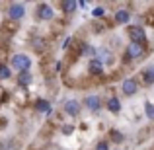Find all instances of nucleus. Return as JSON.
Returning a JSON list of instances; mask_svg holds the SVG:
<instances>
[{"instance_id": "obj_22", "label": "nucleus", "mask_w": 154, "mask_h": 150, "mask_svg": "<svg viewBox=\"0 0 154 150\" xmlns=\"http://www.w3.org/2000/svg\"><path fill=\"white\" fill-rule=\"evenodd\" d=\"M70 41H72L70 37H68V39H64V45H63V49H68V45H70Z\"/></svg>"}, {"instance_id": "obj_1", "label": "nucleus", "mask_w": 154, "mask_h": 150, "mask_svg": "<svg viewBox=\"0 0 154 150\" xmlns=\"http://www.w3.org/2000/svg\"><path fill=\"white\" fill-rule=\"evenodd\" d=\"M12 68L18 72H29L31 68V59L27 55H22V53H18V55L12 57Z\"/></svg>"}, {"instance_id": "obj_15", "label": "nucleus", "mask_w": 154, "mask_h": 150, "mask_svg": "<svg viewBox=\"0 0 154 150\" xmlns=\"http://www.w3.org/2000/svg\"><path fill=\"white\" fill-rule=\"evenodd\" d=\"M129 20H131V14L127 10H117L115 12V22L117 23H129Z\"/></svg>"}, {"instance_id": "obj_19", "label": "nucleus", "mask_w": 154, "mask_h": 150, "mask_svg": "<svg viewBox=\"0 0 154 150\" xmlns=\"http://www.w3.org/2000/svg\"><path fill=\"white\" fill-rule=\"evenodd\" d=\"M109 135H111V139L115 140V142H121V140H123V135H121L119 131H111Z\"/></svg>"}, {"instance_id": "obj_9", "label": "nucleus", "mask_w": 154, "mask_h": 150, "mask_svg": "<svg viewBox=\"0 0 154 150\" xmlns=\"http://www.w3.org/2000/svg\"><path fill=\"white\" fill-rule=\"evenodd\" d=\"M88 72H90L92 76H100L103 72V63L100 59H96V57L90 59V60H88Z\"/></svg>"}, {"instance_id": "obj_14", "label": "nucleus", "mask_w": 154, "mask_h": 150, "mask_svg": "<svg viewBox=\"0 0 154 150\" xmlns=\"http://www.w3.org/2000/svg\"><path fill=\"white\" fill-rule=\"evenodd\" d=\"M35 109H37L39 113H51L53 111V109H51V103L47 99H41V98L35 101Z\"/></svg>"}, {"instance_id": "obj_20", "label": "nucleus", "mask_w": 154, "mask_h": 150, "mask_svg": "<svg viewBox=\"0 0 154 150\" xmlns=\"http://www.w3.org/2000/svg\"><path fill=\"white\" fill-rule=\"evenodd\" d=\"M96 150H109V144L105 142V140H100V142L96 144Z\"/></svg>"}, {"instance_id": "obj_2", "label": "nucleus", "mask_w": 154, "mask_h": 150, "mask_svg": "<svg viewBox=\"0 0 154 150\" xmlns=\"http://www.w3.org/2000/svg\"><path fill=\"white\" fill-rule=\"evenodd\" d=\"M129 37H131V43H137V45H143L146 43V31L140 26H131L129 27Z\"/></svg>"}, {"instance_id": "obj_10", "label": "nucleus", "mask_w": 154, "mask_h": 150, "mask_svg": "<svg viewBox=\"0 0 154 150\" xmlns=\"http://www.w3.org/2000/svg\"><path fill=\"white\" fill-rule=\"evenodd\" d=\"M140 76H143V82L146 84V86H152L154 84V64H148V66L140 72Z\"/></svg>"}, {"instance_id": "obj_16", "label": "nucleus", "mask_w": 154, "mask_h": 150, "mask_svg": "<svg viewBox=\"0 0 154 150\" xmlns=\"http://www.w3.org/2000/svg\"><path fill=\"white\" fill-rule=\"evenodd\" d=\"M12 76V70L10 66H6L4 63H0V80H8Z\"/></svg>"}, {"instance_id": "obj_21", "label": "nucleus", "mask_w": 154, "mask_h": 150, "mask_svg": "<svg viewBox=\"0 0 154 150\" xmlns=\"http://www.w3.org/2000/svg\"><path fill=\"white\" fill-rule=\"evenodd\" d=\"M60 131H63V135H70V133L74 131V127H72V125H63V129H60Z\"/></svg>"}, {"instance_id": "obj_13", "label": "nucleus", "mask_w": 154, "mask_h": 150, "mask_svg": "<svg viewBox=\"0 0 154 150\" xmlns=\"http://www.w3.org/2000/svg\"><path fill=\"white\" fill-rule=\"evenodd\" d=\"M31 82H33V76L29 72H20V76H18V86L20 88H27Z\"/></svg>"}, {"instance_id": "obj_7", "label": "nucleus", "mask_w": 154, "mask_h": 150, "mask_svg": "<svg viewBox=\"0 0 154 150\" xmlns=\"http://www.w3.org/2000/svg\"><path fill=\"white\" fill-rule=\"evenodd\" d=\"M121 92H123L125 96H135L137 92H139V82H137L135 78H125L123 82H121Z\"/></svg>"}, {"instance_id": "obj_5", "label": "nucleus", "mask_w": 154, "mask_h": 150, "mask_svg": "<svg viewBox=\"0 0 154 150\" xmlns=\"http://www.w3.org/2000/svg\"><path fill=\"white\" fill-rule=\"evenodd\" d=\"M37 18L43 20V22H49V20L55 18V10L47 2H39L37 4Z\"/></svg>"}, {"instance_id": "obj_18", "label": "nucleus", "mask_w": 154, "mask_h": 150, "mask_svg": "<svg viewBox=\"0 0 154 150\" xmlns=\"http://www.w3.org/2000/svg\"><path fill=\"white\" fill-rule=\"evenodd\" d=\"M92 16H94V18H103V16H105V10H103L102 6H98V8H94Z\"/></svg>"}, {"instance_id": "obj_12", "label": "nucleus", "mask_w": 154, "mask_h": 150, "mask_svg": "<svg viewBox=\"0 0 154 150\" xmlns=\"http://www.w3.org/2000/svg\"><path fill=\"white\" fill-rule=\"evenodd\" d=\"M60 8H63V12L66 16H70V14H74V12H76L78 2H74V0H63V2H60Z\"/></svg>"}, {"instance_id": "obj_11", "label": "nucleus", "mask_w": 154, "mask_h": 150, "mask_svg": "<svg viewBox=\"0 0 154 150\" xmlns=\"http://www.w3.org/2000/svg\"><path fill=\"white\" fill-rule=\"evenodd\" d=\"M105 107H107V111H111V113H119L121 111V101H119V98L111 96V98L105 101Z\"/></svg>"}, {"instance_id": "obj_8", "label": "nucleus", "mask_w": 154, "mask_h": 150, "mask_svg": "<svg viewBox=\"0 0 154 150\" xmlns=\"http://www.w3.org/2000/svg\"><path fill=\"white\" fill-rule=\"evenodd\" d=\"M84 105H86L92 113H98L100 109H102V99H100V96H96V94H88L86 98H84Z\"/></svg>"}, {"instance_id": "obj_3", "label": "nucleus", "mask_w": 154, "mask_h": 150, "mask_svg": "<svg viewBox=\"0 0 154 150\" xmlns=\"http://www.w3.org/2000/svg\"><path fill=\"white\" fill-rule=\"evenodd\" d=\"M144 55V47L137 45V43H129L127 45V53H125V63H131V60H137Z\"/></svg>"}, {"instance_id": "obj_4", "label": "nucleus", "mask_w": 154, "mask_h": 150, "mask_svg": "<svg viewBox=\"0 0 154 150\" xmlns=\"http://www.w3.org/2000/svg\"><path fill=\"white\" fill-rule=\"evenodd\" d=\"M23 14H26V6H23L22 2H12L10 6H8V18L14 20V22L22 20Z\"/></svg>"}, {"instance_id": "obj_17", "label": "nucleus", "mask_w": 154, "mask_h": 150, "mask_svg": "<svg viewBox=\"0 0 154 150\" xmlns=\"http://www.w3.org/2000/svg\"><path fill=\"white\" fill-rule=\"evenodd\" d=\"M144 113H146L148 119H154V103L146 101V103H144Z\"/></svg>"}, {"instance_id": "obj_6", "label": "nucleus", "mask_w": 154, "mask_h": 150, "mask_svg": "<svg viewBox=\"0 0 154 150\" xmlns=\"http://www.w3.org/2000/svg\"><path fill=\"white\" fill-rule=\"evenodd\" d=\"M80 111H82V103L78 99H66L64 101V113L70 117H78Z\"/></svg>"}]
</instances>
